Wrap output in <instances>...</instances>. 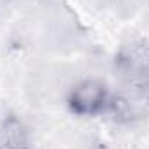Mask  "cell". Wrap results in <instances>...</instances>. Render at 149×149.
I'll return each mask as SVG.
<instances>
[{
	"instance_id": "3957f363",
	"label": "cell",
	"mask_w": 149,
	"mask_h": 149,
	"mask_svg": "<svg viewBox=\"0 0 149 149\" xmlns=\"http://www.w3.org/2000/svg\"><path fill=\"white\" fill-rule=\"evenodd\" d=\"M97 149H106V148H104V146H99V148H97Z\"/></svg>"
},
{
	"instance_id": "6da1fadb",
	"label": "cell",
	"mask_w": 149,
	"mask_h": 149,
	"mask_svg": "<svg viewBox=\"0 0 149 149\" xmlns=\"http://www.w3.org/2000/svg\"><path fill=\"white\" fill-rule=\"evenodd\" d=\"M111 94L99 80H83L76 83L68 97L71 113L78 116H99L108 113L111 106Z\"/></svg>"
},
{
	"instance_id": "7a4b0ae2",
	"label": "cell",
	"mask_w": 149,
	"mask_h": 149,
	"mask_svg": "<svg viewBox=\"0 0 149 149\" xmlns=\"http://www.w3.org/2000/svg\"><path fill=\"white\" fill-rule=\"evenodd\" d=\"M0 149H30L26 127L12 114L0 121Z\"/></svg>"
}]
</instances>
